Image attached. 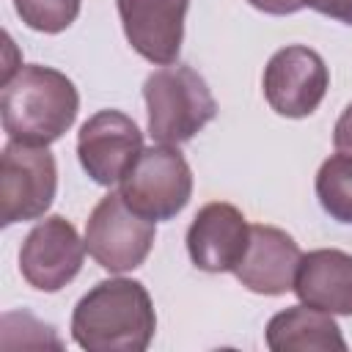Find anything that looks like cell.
<instances>
[{"label": "cell", "mask_w": 352, "mask_h": 352, "mask_svg": "<svg viewBox=\"0 0 352 352\" xmlns=\"http://www.w3.org/2000/svg\"><path fill=\"white\" fill-rule=\"evenodd\" d=\"M305 6L314 8L316 14H324L330 19L352 25V0H305Z\"/></svg>", "instance_id": "cell-17"}, {"label": "cell", "mask_w": 352, "mask_h": 352, "mask_svg": "<svg viewBox=\"0 0 352 352\" xmlns=\"http://www.w3.org/2000/svg\"><path fill=\"white\" fill-rule=\"evenodd\" d=\"M116 6L124 36L140 58L157 66L176 63L190 0H116Z\"/></svg>", "instance_id": "cell-10"}, {"label": "cell", "mask_w": 352, "mask_h": 352, "mask_svg": "<svg viewBox=\"0 0 352 352\" xmlns=\"http://www.w3.org/2000/svg\"><path fill=\"white\" fill-rule=\"evenodd\" d=\"M264 99L283 118L311 116L330 85V72L322 55L305 44L278 50L264 66Z\"/></svg>", "instance_id": "cell-7"}, {"label": "cell", "mask_w": 352, "mask_h": 352, "mask_svg": "<svg viewBox=\"0 0 352 352\" xmlns=\"http://www.w3.org/2000/svg\"><path fill=\"white\" fill-rule=\"evenodd\" d=\"M267 346L272 352H346V341L333 314L319 311L314 305H292L275 314L267 324Z\"/></svg>", "instance_id": "cell-14"}, {"label": "cell", "mask_w": 352, "mask_h": 352, "mask_svg": "<svg viewBox=\"0 0 352 352\" xmlns=\"http://www.w3.org/2000/svg\"><path fill=\"white\" fill-rule=\"evenodd\" d=\"M250 242V223L226 201L198 209L187 228V253L204 272H234Z\"/></svg>", "instance_id": "cell-11"}, {"label": "cell", "mask_w": 352, "mask_h": 352, "mask_svg": "<svg viewBox=\"0 0 352 352\" xmlns=\"http://www.w3.org/2000/svg\"><path fill=\"white\" fill-rule=\"evenodd\" d=\"M85 239L63 214H50L30 228L19 248V272L38 292H60L77 278L85 258Z\"/></svg>", "instance_id": "cell-8"}, {"label": "cell", "mask_w": 352, "mask_h": 352, "mask_svg": "<svg viewBox=\"0 0 352 352\" xmlns=\"http://www.w3.org/2000/svg\"><path fill=\"white\" fill-rule=\"evenodd\" d=\"M124 201L143 217L160 223L176 217L192 195V170L176 146H148L121 179Z\"/></svg>", "instance_id": "cell-4"}, {"label": "cell", "mask_w": 352, "mask_h": 352, "mask_svg": "<svg viewBox=\"0 0 352 352\" xmlns=\"http://www.w3.org/2000/svg\"><path fill=\"white\" fill-rule=\"evenodd\" d=\"M300 258H302L300 245L283 228L256 223L250 226V242L234 275L245 289L256 294L278 297L294 289Z\"/></svg>", "instance_id": "cell-12"}, {"label": "cell", "mask_w": 352, "mask_h": 352, "mask_svg": "<svg viewBox=\"0 0 352 352\" xmlns=\"http://www.w3.org/2000/svg\"><path fill=\"white\" fill-rule=\"evenodd\" d=\"M294 292L305 305L333 316H352V256L338 248L302 253Z\"/></svg>", "instance_id": "cell-13"}, {"label": "cell", "mask_w": 352, "mask_h": 352, "mask_svg": "<svg viewBox=\"0 0 352 352\" xmlns=\"http://www.w3.org/2000/svg\"><path fill=\"white\" fill-rule=\"evenodd\" d=\"M80 3L82 0H14V8L30 30L60 33L77 19Z\"/></svg>", "instance_id": "cell-16"}, {"label": "cell", "mask_w": 352, "mask_h": 352, "mask_svg": "<svg viewBox=\"0 0 352 352\" xmlns=\"http://www.w3.org/2000/svg\"><path fill=\"white\" fill-rule=\"evenodd\" d=\"M80 110V94L74 82L41 63H28L3 80L0 118L8 140L50 146L60 140Z\"/></svg>", "instance_id": "cell-2"}, {"label": "cell", "mask_w": 352, "mask_h": 352, "mask_svg": "<svg viewBox=\"0 0 352 352\" xmlns=\"http://www.w3.org/2000/svg\"><path fill=\"white\" fill-rule=\"evenodd\" d=\"M143 151V132L121 110L94 113L77 135V157L82 170L102 187H113L126 176Z\"/></svg>", "instance_id": "cell-9"}, {"label": "cell", "mask_w": 352, "mask_h": 352, "mask_svg": "<svg viewBox=\"0 0 352 352\" xmlns=\"http://www.w3.org/2000/svg\"><path fill=\"white\" fill-rule=\"evenodd\" d=\"M316 198L322 209L338 220L352 223V154H333L316 173Z\"/></svg>", "instance_id": "cell-15"}, {"label": "cell", "mask_w": 352, "mask_h": 352, "mask_svg": "<svg viewBox=\"0 0 352 352\" xmlns=\"http://www.w3.org/2000/svg\"><path fill=\"white\" fill-rule=\"evenodd\" d=\"M157 223L138 214L121 192H107L85 223V248L107 272L138 270L154 245Z\"/></svg>", "instance_id": "cell-5"}, {"label": "cell", "mask_w": 352, "mask_h": 352, "mask_svg": "<svg viewBox=\"0 0 352 352\" xmlns=\"http://www.w3.org/2000/svg\"><path fill=\"white\" fill-rule=\"evenodd\" d=\"M143 99L148 110V135L165 146L192 140L217 116V102L206 80L192 66L182 63L151 72L143 82Z\"/></svg>", "instance_id": "cell-3"}, {"label": "cell", "mask_w": 352, "mask_h": 352, "mask_svg": "<svg viewBox=\"0 0 352 352\" xmlns=\"http://www.w3.org/2000/svg\"><path fill=\"white\" fill-rule=\"evenodd\" d=\"M154 330L151 294L132 278L99 280L72 314V338L88 352H143Z\"/></svg>", "instance_id": "cell-1"}, {"label": "cell", "mask_w": 352, "mask_h": 352, "mask_svg": "<svg viewBox=\"0 0 352 352\" xmlns=\"http://www.w3.org/2000/svg\"><path fill=\"white\" fill-rule=\"evenodd\" d=\"M333 146H336L341 154H352V102L344 107V113H341L338 121H336Z\"/></svg>", "instance_id": "cell-18"}, {"label": "cell", "mask_w": 352, "mask_h": 352, "mask_svg": "<svg viewBox=\"0 0 352 352\" xmlns=\"http://www.w3.org/2000/svg\"><path fill=\"white\" fill-rule=\"evenodd\" d=\"M58 165L47 146L8 140L0 154V223L38 220L52 206Z\"/></svg>", "instance_id": "cell-6"}, {"label": "cell", "mask_w": 352, "mask_h": 352, "mask_svg": "<svg viewBox=\"0 0 352 352\" xmlns=\"http://www.w3.org/2000/svg\"><path fill=\"white\" fill-rule=\"evenodd\" d=\"M248 3L272 16H286V14H297L300 8H305V0H248Z\"/></svg>", "instance_id": "cell-19"}]
</instances>
